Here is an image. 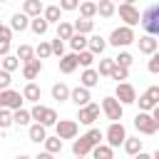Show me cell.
Listing matches in <instances>:
<instances>
[{"mask_svg": "<svg viewBox=\"0 0 159 159\" xmlns=\"http://www.w3.org/2000/svg\"><path fill=\"white\" fill-rule=\"evenodd\" d=\"M139 25L144 27L147 35L159 37V2H152L144 7V12H139Z\"/></svg>", "mask_w": 159, "mask_h": 159, "instance_id": "1", "label": "cell"}, {"mask_svg": "<svg viewBox=\"0 0 159 159\" xmlns=\"http://www.w3.org/2000/svg\"><path fill=\"white\" fill-rule=\"evenodd\" d=\"M137 40V35H134V27H129V25H122V27H114L112 30V35H109V45H114V47H127V45H132Z\"/></svg>", "mask_w": 159, "mask_h": 159, "instance_id": "2", "label": "cell"}, {"mask_svg": "<svg viewBox=\"0 0 159 159\" xmlns=\"http://www.w3.org/2000/svg\"><path fill=\"white\" fill-rule=\"evenodd\" d=\"M30 114H32V119H35V122H40V124H45V127H55V122L60 119V117H57V112H55L52 107H42L40 102H35V104H32Z\"/></svg>", "mask_w": 159, "mask_h": 159, "instance_id": "3", "label": "cell"}, {"mask_svg": "<svg viewBox=\"0 0 159 159\" xmlns=\"http://www.w3.org/2000/svg\"><path fill=\"white\" fill-rule=\"evenodd\" d=\"M102 112L109 122H119L122 114H124V104L117 99V97H104L102 99Z\"/></svg>", "mask_w": 159, "mask_h": 159, "instance_id": "4", "label": "cell"}, {"mask_svg": "<svg viewBox=\"0 0 159 159\" xmlns=\"http://www.w3.org/2000/svg\"><path fill=\"white\" fill-rule=\"evenodd\" d=\"M124 139H127L124 124H122V122H112V124L107 127V132H104V142H107L109 147H119Z\"/></svg>", "mask_w": 159, "mask_h": 159, "instance_id": "5", "label": "cell"}, {"mask_svg": "<svg viewBox=\"0 0 159 159\" xmlns=\"http://www.w3.org/2000/svg\"><path fill=\"white\" fill-rule=\"evenodd\" d=\"M134 127H137V132H142V134H154V132H157V122H154L152 112H144V109L137 112Z\"/></svg>", "mask_w": 159, "mask_h": 159, "instance_id": "6", "label": "cell"}, {"mask_svg": "<svg viewBox=\"0 0 159 159\" xmlns=\"http://www.w3.org/2000/svg\"><path fill=\"white\" fill-rule=\"evenodd\" d=\"M22 102H25L22 92H17V89H10V87L0 89V107H7V109H17V107H22Z\"/></svg>", "mask_w": 159, "mask_h": 159, "instance_id": "7", "label": "cell"}, {"mask_svg": "<svg viewBox=\"0 0 159 159\" xmlns=\"http://www.w3.org/2000/svg\"><path fill=\"white\" fill-rule=\"evenodd\" d=\"M80 112H77V119H80V124H94L97 119H99V104H94V102H87V104H82V107H77Z\"/></svg>", "mask_w": 159, "mask_h": 159, "instance_id": "8", "label": "cell"}, {"mask_svg": "<svg viewBox=\"0 0 159 159\" xmlns=\"http://www.w3.org/2000/svg\"><path fill=\"white\" fill-rule=\"evenodd\" d=\"M55 132L60 139H75L77 132H80V124L75 119H57L55 122Z\"/></svg>", "mask_w": 159, "mask_h": 159, "instance_id": "9", "label": "cell"}, {"mask_svg": "<svg viewBox=\"0 0 159 159\" xmlns=\"http://www.w3.org/2000/svg\"><path fill=\"white\" fill-rule=\"evenodd\" d=\"M114 97L127 107V104H134V102H137V89H134L129 82H117V92H114Z\"/></svg>", "mask_w": 159, "mask_h": 159, "instance_id": "10", "label": "cell"}, {"mask_svg": "<svg viewBox=\"0 0 159 159\" xmlns=\"http://www.w3.org/2000/svg\"><path fill=\"white\" fill-rule=\"evenodd\" d=\"M137 102H139V109H144V112H149L154 104H159V84L147 87V92L142 97H137Z\"/></svg>", "mask_w": 159, "mask_h": 159, "instance_id": "11", "label": "cell"}, {"mask_svg": "<svg viewBox=\"0 0 159 159\" xmlns=\"http://www.w3.org/2000/svg\"><path fill=\"white\" fill-rule=\"evenodd\" d=\"M119 17H122L124 25H129V27L139 25V10H137L132 2H122V5H119Z\"/></svg>", "mask_w": 159, "mask_h": 159, "instance_id": "12", "label": "cell"}, {"mask_svg": "<svg viewBox=\"0 0 159 159\" xmlns=\"http://www.w3.org/2000/svg\"><path fill=\"white\" fill-rule=\"evenodd\" d=\"M40 72H42V60H40L37 55H35L32 60L22 62V77H25L27 82H30V80H35V77H37Z\"/></svg>", "mask_w": 159, "mask_h": 159, "instance_id": "13", "label": "cell"}, {"mask_svg": "<svg viewBox=\"0 0 159 159\" xmlns=\"http://www.w3.org/2000/svg\"><path fill=\"white\" fill-rule=\"evenodd\" d=\"M137 45H139V52H142V55H152L154 50H159V37L144 32V35L137 40Z\"/></svg>", "mask_w": 159, "mask_h": 159, "instance_id": "14", "label": "cell"}, {"mask_svg": "<svg viewBox=\"0 0 159 159\" xmlns=\"http://www.w3.org/2000/svg\"><path fill=\"white\" fill-rule=\"evenodd\" d=\"M92 99V94H89V87H84V84H80V87H75V89H70V102L72 104H77V107H82V104H87Z\"/></svg>", "mask_w": 159, "mask_h": 159, "instance_id": "15", "label": "cell"}, {"mask_svg": "<svg viewBox=\"0 0 159 159\" xmlns=\"http://www.w3.org/2000/svg\"><path fill=\"white\" fill-rule=\"evenodd\" d=\"M77 67H80L77 52H70V55H62V57H60V72H62V75H72Z\"/></svg>", "mask_w": 159, "mask_h": 159, "instance_id": "16", "label": "cell"}, {"mask_svg": "<svg viewBox=\"0 0 159 159\" xmlns=\"http://www.w3.org/2000/svg\"><path fill=\"white\" fill-rule=\"evenodd\" d=\"M10 27H12V32H25V30L30 27V15L15 12V15L10 17Z\"/></svg>", "mask_w": 159, "mask_h": 159, "instance_id": "17", "label": "cell"}, {"mask_svg": "<svg viewBox=\"0 0 159 159\" xmlns=\"http://www.w3.org/2000/svg\"><path fill=\"white\" fill-rule=\"evenodd\" d=\"M27 137H30V142L42 144V142H45V137H47V127H45V124H40V122H35V124H30Z\"/></svg>", "mask_w": 159, "mask_h": 159, "instance_id": "18", "label": "cell"}, {"mask_svg": "<svg viewBox=\"0 0 159 159\" xmlns=\"http://www.w3.org/2000/svg\"><path fill=\"white\" fill-rule=\"evenodd\" d=\"M92 147H94V144L82 134L80 139H75V144H72V154H75V157H87V154L92 152Z\"/></svg>", "mask_w": 159, "mask_h": 159, "instance_id": "19", "label": "cell"}, {"mask_svg": "<svg viewBox=\"0 0 159 159\" xmlns=\"http://www.w3.org/2000/svg\"><path fill=\"white\" fill-rule=\"evenodd\" d=\"M80 84H84V87H97L99 84V72L97 70H92V67H84V72L80 75Z\"/></svg>", "mask_w": 159, "mask_h": 159, "instance_id": "20", "label": "cell"}, {"mask_svg": "<svg viewBox=\"0 0 159 159\" xmlns=\"http://www.w3.org/2000/svg\"><path fill=\"white\" fill-rule=\"evenodd\" d=\"M104 47H107V40H104L102 35H92V32H89V37H87V50H92L94 55H102Z\"/></svg>", "mask_w": 159, "mask_h": 159, "instance_id": "21", "label": "cell"}, {"mask_svg": "<svg viewBox=\"0 0 159 159\" xmlns=\"http://www.w3.org/2000/svg\"><path fill=\"white\" fill-rule=\"evenodd\" d=\"M22 97H25L27 102H32V104H35V102H40V97H42V89H40V87H37V84L30 80V82L22 87Z\"/></svg>", "mask_w": 159, "mask_h": 159, "instance_id": "22", "label": "cell"}, {"mask_svg": "<svg viewBox=\"0 0 159 159\" xmlns=\"http://www.w3.org/2000/svg\"><path fill=\"white\" fill-rule=\"evenodd\" d=\"M89 154H92L94 159H112V157H114V147H109V144H102V142H99V144H94V147H92V152H89Z\"/></svg>", "mask_w": 159, "mask_h": 159, "instance_id": "23", "label": "cell"}, {"mask_svg": "<svg viewBox=\"0 0 159 159\" xmlns=\"http://www.w3.org/2000/svg\"><path fill=\"white\" fill-rule=\"evenodd\" d=\"M42 17L52 25V22H60L62 20V7L60 5H47V7H42Z\"/></svg>", "mask_w": 159, "mask_h": 159, "instance_id": "24", "label": "cell"}, {"mask_svg": "<svg viewBox=\"0 0 159 159\" xmlns=\"http://www.w3.org/2000/svg\"><path fill=\"white\" fill-rule=\"evenodd\" d=\"M30 30H32L35 35H45V32L50 30V22H47L42 15H35V17H30Z\"/></svg>", "mask_w": 159, "mask_h": 159, "instance_id": "25", "label": "cell"}, {"mask_svg": "<svg viewBox=\"0 0 159 159\" xmlns=\"http://www.w3.org/2000/svg\"><path fill=\"white\" fill-rule=\"evenodd\" d=\"M52 99H57V102H70V87H67L65 82L52 84Z\"/></svg>", "mask_w": 159, "mask_h": 159, "instance_id": "26", "label": "cell"}, {"mask_svg": "<svg viewBox=\"0 0 159 159\" xmlns=\"http://www.w3.org/2000/svg\"><path fill=\"white\" fill-rule=\"evenodd\" d=\"M30 119H32L30 109H22V107L12 109V122H15L17 127H27V124H30Z\"/></svg>", "mask_w": 159, "mask_h": 159, "instance_id": "27", "label": "cell"}, {"mask_svg": "<svg viewBox=\"0 0 159 159\" xmlns=\"http://www.w3.org/2000/svg\"><path fill=\"white\" fill-rule=\"evenodd\" d=\"M122 147H124V152H127V154H139V152H142V147H144V142H142L139 137H127V139L122 142Z\"/></svg>", "mask_w": 159, "mask_h": 159, "instance_id": "28", "label": "cell"}, {"mask_svg": "<svg viewBox=\"0 0 159 159\" xmlns=\"http://www.w3.org/2000/svg\"><path fill=\"white\" fill-rule=\"evenodd\" d=\"M72 25H75V32H82V35H89V32L94 30V20H92V17H80V20H75Z\"/></svg>", "mask_w": 159, "mask_h": 159, "instance_id": "29", "label": "cell"}, {"mask_svg": "<svg viewBox=\"0 0 159 159\" xmlns=\"http://www.w3.org/2000/svg\"><path fill=\"white\" fill-rule=\"evenodd\" d=\"M45 152H50V154H60L62 152V139L55 134V137H45Z\"/></svg>", "mask_w": 159, "mask_h": 159, "instance_id": "30", "label": "cell"}, {"mask_svg": "<svg viewBox=\"0 0 159 159\" xmlns=\"http://www.w3.org/2000/svg\"><path fill=\"white\" fill-rule=\"evenodd\" d=\"M22 12L30 15V17L42 15V2H40V0H25V2H22Z\"/></svg>", "mask_w": 159, "mask_h": 159, "instance_id": "31", "label": "cell"}, {"mask_svg": "<svg viewBox=\"0 0 159 159\" xmlns=\"http://www.w3.org/2000/svg\"><path fill=\"white\" fill-rule=\"evenodd\" d=\"M72 35H75V25L60 20V22H57V37H60V40H70Z\"/></svg>", "mask_w": 159, "mask_h": 159, "instance_id": "32", "label": "cell"}, {"mask_svg": "<svg viewBox=\"0 0 159 159\" xmlns=\"http://www.w3.org/2000/svg\"><path fill=\"white\" fill-rule=\"evenodd\" d=\"M70 47H72V52H80V50H84L87 47V35H82V32H75L70 40Z\"/></svg>", "mask_w": 159, "mask_h": 159, "instance_id": "33", "label": "cell"}, {"mask_svg": "<svg viewBox=\"0 0 159 159\" xmlns=\"http://www.w3.org/2000/svg\"><path fill=\"white\" fill-rule=\"evenodd\" d=\"M0 67L2 70H7V72H15L17 67H20V60H17V55H5V57H0Z\"/></svg>", "mask_w": 159, "mask_h": 159, "instance_id": "34", "label": "cell"}, {"mask_svg": "<svg viewBox=\"0 0 159 159\" xmlns=\"http://www.w3.org/2000/svg\"><path fill=\"white\" fill-rule=\"evenodd\" d=\"M114 12H117V7H114L112 0H99V2H97V15H102V17H112Z\"/></svg>", "mask_w": 159, "mask_h": 159, "instance_id": "35", "label": "cell"}, {"mask_svg": "<svg viewBox=\"0 0 159 159\" xmlns=\"http://www.w3.org/2000/svg\"><path fill=\"white\" fill-rule=\"evenodd\" d=\"M94 15H97V2L82 0L80 2V17H94Z\"/></svg>", "mask_w": 159, "mask_h": 159, "instance_id": "36", "label": "cell"}, {"mask_svg": "<svg viewBox=\"0 0 159 159\" xmlns=\"http://www.w3.org/2000/svg\"><path fill=\"white\" fill-rule=\"evenodd\" d=\"M77 62H80L82 67H92V62H94V52L87 50V47L80 50V52H77Z\"/></svg>", "mask_w": 159, "mask_h": 159, "instance_id": "37", "label": "cell"}, {"mask_svg": "<svg viewBox=\"0 0 159 159\" xmlns=\"http://www.w3.org/2000/svg\"><path fill=\"white\" fill-rule=\"evenodd\" d=\"M112 67H114V57H102V60H99V67H97L99 77H102V75H104V77H109Z\"/></svg>", "mask_w": 159, "mask_h": 159, "instance_id": "38", "label": "cell"}, {"mask_svg": "<svg viewBox=\"0 0 159 159\" xmlns=\"http://www.w3.org/2000/svg\"><path fill=\"white\" fill-rule=\"evenodd\" d=\"M109 77H112V80H117V82H122V80H127V77H129V67H122V65H117V62H114V67H112Z\"/></svg>", "mask_w": 159, "mask_h": 159, "instance_id": "39", "label": "cell"}, {"mask_svg": "<svg viewBox=\"0 0 159 159\" xmlns=\"http://www.w3.org/2000/svg\"><path fill=\"white\" fill-rule=\"evenodd\" d=\"M15 122H12V109H7V107H0V129H7V127H12Z\"/></svg>", "mask_w": 159, "mask_h": 159, "instance_id": "40", "label": "cell"}, {"mask_svg": "<svg viewBox=\"0 0 159 159\" xmlns=\"http://www.w3.org/2000/svg\"><path fill=\"white\" fill-rule=\"evenodd\" d=\"M15 55H17V60H20V62H27V60H32V57H35V50H32L30 45H20Z\"/></svg>", "mask_w": 159, "mask_h": 159, "instance_id": "41", "label": "cell"}, {"mask_svg": "<svg viewBox=\"0 0 159 159\" xmlns=\"http://www.w3.org/2000/svg\"><path fill=\"white\" fill-rule=\"evenodd\" d=\"M35 55H37L40 60H45V57H50V55H52V47H50V42H45V40H40V45L35 47Z\"/></svg>", "mask_w": 159, "mask_h": 159, "instance_id": "42", "label": "cell"}, {"mask_svg": "<svg viewBox=\"0 0 159 159\" xmlns=\"http://www.w3.org/2000/svg\"><path fill=\"white\" fill-rule=\"evenodd\" d=\"M149 57H152V60L147 62V70H149L152 75H159V50H154Z\"/></svg>", "mask_w": 159, "mask_h": 159, "instance_id": "43", "label": "cell"}, {"mask_svg": "<svg viewBox=\"0 0 159 159\" xmlns=\"http://www.w3.org/2000/svg\"><path fill=\"white\" fill-rule=\"evenodd\" d=\"M50 47H52V55H57V57H62V55H65V40L55 37V40L50 42Z\"/></svg>", "mask_w": 159, "mask_h": 159, "instance_id": "44", "label": "cell"}, {"mask_svg": "<svg viewBox=\"0 0 159 159\" xmlns=\"http://www.w3.org/2000/svg\"><path fill=\"white\" fill-rule=\"evenodd\" d=\"M114 62H117V65H122V67H132V62H134V57H132L129 52H119V55L114 57Z\"/></svg>", "mask_w": 159, "mask_h": 159, "instance_id": "45", "label": "cell"}, {"mask_svg": "<svg viewBox=\"0 0 159 159\" xmlns=\"http://www.w3.org/2000/svg\"><path fill=\"white\" fill-rule=\"evenodd\" d=\"M84 137H87L92 144H99V142H104V132H99V129H94V127H92V129H89Z\"/></svg>", "mask_w": 159, "mask_h": 159, "instance_id": "46", "label": "cell"}, {"mask_svg": "<svg viewBox=\"0 0 159 159\" xmlns=\"http://www.w3.org/2000/svg\"><path fill=\"white\" fill-rule=\"evenodd\" d=\"M12 72H7V70H2L0 67V89H5V87H10V82H12V77H10Z\"/></svg>", "mask_w": 159, "mask_h": 159, "instance_id": "47", "label": "cell"}, {"mask_svg": "<svg viewBox=\"0 0 159 159\" xmlns=\"http://www.w3.org/2000/svg\"><path fill=\"white\" fill-rule=\"evenodd\" d=\"M60 7L62 10H77L80 7V0H60Z\"/></svg>", "mask_w": 159, "mask_h": 159, "instance_id": "48", "label": "cell"}, {"mask_svg": "<svg viewBox=\"0 0 159 159\" xmlns=\"http://www.w3.org/2000/svg\"><path fill=\"white\" fill-rule=\"evenodd\" d=\"M0 40H12V27L10 25H0Z\"/></svg>", "mask_w": 159, "mask_h": 159, "instance_id": "49", "label": "cell"}, {"mask_svg": "<svg viewBox=\"0 0 159 159\" xmlns=\"http://www.w3.org/2000/svg\"><path fill=\"white\" fill-rule=\"evenodd\" d=\"M10 52V40H0V57H5Z\"/></svg>", "mask_w": 159, "mask_h": 159, "instance_id": "50", "label": "cell"}, {"mask_svg": "<svg viewBox=\"0 0 159 159\" xmlns=\"http://www.w3.org/2000/svg\"><path fill=\"white\" fill-rule=\"evenodd\" d=\"M149 112H152V117H154V122H157V132H159V104H154Z\"/></svg>", "mask_w": 159, "mask_h": 159, "instance_id": "51", "label": "cell"}, {"mask_svg": "<svg viewBox=\"0 0 159 159\" xmlns=\"http://www.w3.org/2000/svg\"><path fill=\"white\" fill-rule=\"evenodd\" d=\"M154 159H159V149H157V152H154Z\"/></svg>", "mask_w": 159, "mask_h": 159, "instance_id": "52", "label": "cell"}, {"mask_svg": "<svg viewBox=\"0 0 159 159\" xmlns=\"http://www.w3.org/2000/svg\"><path fill=\"white\" fill-rule=\"evenodd\" d=\"M124 2H132V5H134V2H137V0H124Z\"/></svg>", "mask_w": 159, "mask_h": 159, "instance_id": "53", "label": "cell"}, {"mask_svg": "<svg viewBox=\"0 0 159 159\" xmlns=\"http://www.w3.org/2000/svg\"><path fill=\"white\" fill-rule=\"evenodd\" d=\"M2 132H5V129H0V137H2Z\"/></svg>", "mask_w": 159, "mask_h": 159, "instance_id": "54", "label": "cell"}, {"mask_svg": "<svg viewBox=\"0 0 159 159\" xmlns=\"http://www.w3.org/2000/svg\"><path fill=\"white\" fill-rule=\"evenodd\" d=\"M0 2H10V0H0Z\"/></svg>", "mask_w": 159, "mask_h": 159, "instance_id": "55", "label": "cell"}, {"mask_svg": "<svg viewBox=\"0 0 159 159\" xmlns=\"http://www.w3.org/2000/svg\"><path fill=\"white\" fill-rule=\"evenodd\" d=\"M112 2H117V0H112Z\"/></svg>", "mask_w": 159, "mask_h": 159, "instance_id": "56", "label": "cell"}, {"mask_svg": "<svg viewBox=\"0 0 159 159\" xmlns=\"http://www.w3.org/2000/svg\"><path fill=\"white\" fill-rule=\"evenodd\" d=\"M157 2H159V0H157Z\"/></svg>", "mask_w": 159, "mask_h": 159, "instance_id": "57", "label": "cell"}]
</instances>
